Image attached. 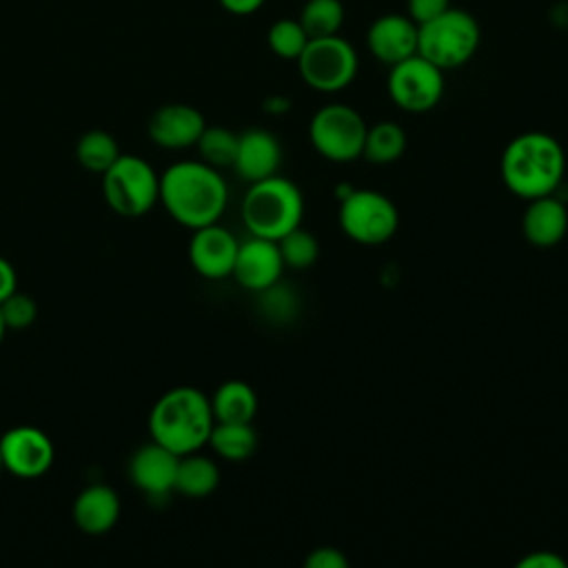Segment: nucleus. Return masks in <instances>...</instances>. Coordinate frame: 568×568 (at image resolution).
<instances>
[{
    "label": "nucleus",
    "instance_id": "1",
    "mask_svg": "<svg viewBox=\"0 0 568 568\" xmlns=\"http://www.w3.org/2000/svg\"><path fill=\"white\" fill-rule=\"evenodd\" d=\"M160 204L178 224L195 231L222 217L229 186L220 169L202 160H182L160 175Z\"/></svg>",
    "mask_w": 568,
    "mask_h": 568
},
{
    "label": "nucleus",
    "instance_id": "2",
    "mask_svg": "<svg viewBox=\"0 0 568 568\" xmlns=\"http://www.w3.org/2000/svg\"><path fill=\"white\" fill-rule=\"evenodd\" d=\"M566 173V153L557 138L544 131H526L513 138L499 160V175L506 189L521 197L535 200L552 195Z\"/></svg>",
    "mask_w": 568,
    "mask_h": 568
},
{
    "label": "nucleus",
    "instance_id": "3",
    "mask_svg": "<svg viewBox=\"0 0 568 568\" xmlns=\"http://www.w3.org/2000/svg\"><path fill=\"white\" fill-rule=\"evenodd\" d=\"M213 424L211 399L195 386L169 388L149 413L151 439L180 457L200 450L209 442Z\"/></svg>",
    "mask_w": 568,
    "mask_h": 568
},
{
    "label": "nucleus",
    "instance_id": "4",
    "mask_svg": "<svg viewBox=\"0 0 568 568\" xmlns=\"http://www.w3.org/2000/svg\"><path fill=\"white\" fill-rule=\"evenodd\" d=\"M304 195L300 186L282 175L251 182L242 200V222L251 235L280 240L302 224Z\"/></svg>",
    "mask_w": 568,
    "mask_h": 568
},
{
    "label": "nucleus",
    "instance_id": "5",
    "mask_svg": "<svg viewBox=\"0 0 568 568\" xmlns=\"http://www.w3.org/2000/svg\"><path fill=\"white\" fill-rule=\"evenodd\" d=\"M479 24L464 11L448 7L437 18L417 24V53L442 71L466 64L479 47Z\"/></svg>",
    "mask_w": 568,
    "mask_h": 568
},
{
    "label": "nucleus",
    "instance_id": "6",
    "mask_svg": "<svg viewBox=\"0 0 568 568\" xmlns=\"http://www.w3.org/2000/svg\"><path fill=\"white\" fill-rule=\"evenodd\" d=\"M102 193L113 213L142 217L160 202V175L144 158L120 153L102 173Z\"/></svg>",
    "mask_w": 568,
    "mask_h": 568
},
{
    "label": "nucleus",
    "instance_id": "7",
    "mask_svg": "<svg viewBox=\"0 0 568 568\" xmlns=\"http://www.w3.org/2000/svg\"><path fill=\"white\" fill-rule=\"evenodd\" d=\"M337 224L346 237L364 246L388 242L399 226L395 202L382 191L353 189L339 200Z\"/></svg>",
    "mask_w": 568,
    "mask_h": 568
},
{
    "label": "nucleus",
    "instance_id": "8",
    "mask_svg": "<svg viewBox=\"0 0 568 568\" xmlns=\"http://www.w3.org/2000/svg\"><path fill=\"white\" fill-rule=\"evenodd\" d=\"M366 129L368 124L357 109L331 102L313 113L308 122V140L324 160L344 164L362 158Z\"/></svg>",
    "mask_w": 568,
    "mask_h": 568
},
{
    "label": "nucleus",
    "instance_id": "9",
    "mask_svg": "<svg viewBox=\"0 0 568 568\" xmlns=\"http://www.w3.org/2000/svg\"><path fill=\"white\" fill-rule=\"evenodd\" d=\"M295 62L302 80L320 93L346 89L355 80L359 67L355 47L339 33L311 38Z\"/></svg>",
    "mask_w": 568,
    "mask_h": 568
},
{
    "label": "nucleus",
    "instance_id": "10",
    "mask_svg": "<svg viewBox=\"0 0 568 568\" xmlns=\"http://www.w3.org/2000/svg\"><path fill=\"white\" fill-rule=\"evenodd\" d=\"M388 95L395 106L406 113H426L435 109L444 95V71L415 53L388 71Z\"/></svg>",
    "mask_w": 568,
    "mask_h": 568
},
{
    "label": "nucleus",
    "instance_id": "11",
    "mask_svg": "<svg viewBox=\"0 0 568 568\" xmlns=\"http://www.w3.org/2000/svg\"><path fill=\"white\" fill-rule=\"evenodd\" d=\"M0 459L4 470L20 479L42 477L55 459L53 442L38 426H13L0 437Z\"/></svg>",
    "mask_w": 568,
    "mask_h": 568
},
{
    "label": "nucleus",
    "instance_id": "12",
    "mask_svg": "<svg viewBox=\"0 0 568 568\" xmlns=\"http://www.w3.org/2000/svg\"><path fill=\"white\" fill-rule=\"evenodd\" d=\"M284 268L286 266H284L277 240L251 235L248 240L240 242L231 275L242 288L260 293L273 286L275 282H280Z\"/></svg>",
    "mask_w": 568,
    "mask_h": 568
},
{
    "label": "nucleus",
    "instance_id": "13",
    "mask_svg": "<svg viewBox=\"0 0 568 568\" xmlns=\"http://www.w3.org/2000/svg\"><path fill=\"white\" fill-rule=\"evenodd\" d=\"M237 246V237L213 222L193 231L189 240V262L197 275L206 280H224L233 273Z\"/></svg>",
    "mask_w": 568,
    "mask_h": 568
},
{
    "label": "nucleus",
    "instance_id": "14",
    "mask_svg": "<svg viewBox=\"0 0 568 568\" xmlns=\"http://www.w3.org/2000/svg\"><path fill=\"white\" fill-rule=\"evenodd\" d=\"M180 455L158 442L142 444L129 459L131 484L149 497H166L173 493Z\"/></svg>",
    "mask_w": 568,
    "mask_h": 568
},
{
    "label": "nucleus",
    "instance_id": "15",
    "mask_svg": "<svg viewBox=\"0 0 568 568\" xmlns=\"http://www.w3.org/2000/svg\"><path fill=\"white\" fill-rule=\"evenodd\" d=\"M204 126H206L204 115L195 106L171 102L153 111V115L149 118L146 131L151 142L158 144L160 149L180 151V149L195 146Z\"/></svg>",
    "mask_w": 568,
    "mask_h": 568
},
{
    "label": "nucleus",
    "instance_id": "16",
    "mask_svg": "<svg viewBox=\"0 0 568 568\" xmlns=\"http://www.w3.org/2000/svg\"><path fill=\"white\" fill-rule=\"evenodd\" d=\"M375 60L393 67L417 53V24L402 13H386L373 20L366 33Z\"/></svg>",
    "mask_w": 568,
    "mask_h": 568
},
{
    "label": "nucleus",
    "instance_id": "17",
    "mask_svg": "<svg viewBox=\"0 0 568 568\" xmlns=\"http://www.w3.org/2000/svg\"><path fill=\"white\" fill-rule=\"evenodd\" d=\"M282 162L280 140L266 129H246L237 135V151L233 160V171L244 182H257L275 175Z\"/></svg>",
    "mask_w": 568,
    "mask_h": 568
},
{
    "label": "nucleus",
    "instance_id": "18",
    "mask_svg": "<svg viewBox=\"0 0 568 568\" xmlns=\"http://www.w3.org/2000/svg\"><path fill=\"white\" fill-rule=\"evenodd\" d=\"M524 237L539 248H548L559 244L568 233V209L566 204L552 195H541L528 200V206L521 217Z\"/></svg>",
    "mask_w": 568,
    "mask_h": 568
},
{
    "label": "nucleus",
    "instance_id": "19",
    "mask_svg": "<svg viewBox=\"0 0 568 568\" xmlns=\"http://www.w3.org/2000/svg\"><path fill=\"white\" fill-rule=\"evenodd\" d=\"M71 517L84 535H104L120 519V497L106 484H91L78 493Z\"/></svg>",
    "mask_w": 568,
    "mask_h": 568
},
{
    "label": "nucleus",
    "instance_id": "20",
    "mask_svg": "<svg viewBox=\"0 0 568 568\" xmlns=\"http://www.w3.org/2000/svg\"><path fill=\"white\" fill-rule=\"evenodd\" d=\"M209 399L215 422H253L257 413V395L253 386L242 379L220 384Z\"/></svg>",
    "mask_w": 568,
    "mask_h": 568
},
{
    "label": "nucleus",
    "instance_id": "21",
    "mask_svg": "<svg viewBox=\"0 0 568 568\" xmlns=\"http://www.w3.org/2000/svg\"><path fill=\"white\" fill-rule=\"evenodd\" d=\"M217 484H220V468L211 457H204L197 450L180 457L173 490L191 499H202V497H209L217 488Z\"/></svg>",
    "mask_w": 568,
    "mask_h": 568
},
{
    "label": "nucleus",
    "instance_id": "22",
    "mask_svg": "<svg viewBox=\"0 0 568 568\" xmlns=\"http://www.w3.org/2000/svg\"><path fill=\"white\" fill-rule=\"evenodd\" d=\"M206 444L226 462H244L257 448V433L251 422H215Z\"/></svg>",
    "mask_w": 568,
    "mask_h": 568
},
{
    "label": "nucleus",
    "instance_id": "23",
    "mask_svg": "<svg viewBox=\"0 0 568 568\" xmlns=\"http://www.w3.org/2000/svg\"><path fill=\"white\" fill-rule=\"evenodd\" d=\"M406 151V133L393 120L375 122L366 129L362 158L371 164H393Z\"/></svg>",
    "mask_w": 568,
    "mask_h": 568
},
{
    "label": "nucleus",
    "instance_id": "24",
    "mask_svg": "<svg viewBox=\"0 0 568 568\" xmlns=\"http://www.w3.org/2000/svg\"><path fill=\"white\" fill-rule=\"evenodd\" d=\"M75 158L82 169L102 175L120 158V149L111 133L102 129H93L82 133V138L78 140Z\"/></svg>",
    "mask_w": 568,
    "mask_h": 568
},
{
    "label": "nucleus",
    "instance_id": "25",
    "mask_svg": "<svg viewBox=\"0 0 568 568\" xmlns=\"http://www.w3.org/2000/svg\"><path fill=\"white\" fill-rule=\"evenodd\" d=\"M297 20L308 38L335 36L344 24V4L339 0H306Z\"/></svg>",
    "mask_w": 568,
    "mask_h": 568
},
{
    "label": "nucleus",
    "instance_id": "26",
    "mask_svg": "<svg viewBox=\"0 0 568 568\" xmlns=\"http://www.w3.org/2000/svg\"><path fill=\"white\" fill-rule=\"evenodd\" d=\"M195 149L200 153V160L215 169L233 166L237 151V133H233L226 126H204L195 142Z\"/></svg>",
    "mask_w": 568,
    "mask_h": 568
},
{
    "label": "nucleus",
    "instance_id": "27",
    "mask_svg": "<svg viewBox=\"0 0 568 568\" xmlns=\"http://www.w3.org/2000/svg\"><path fill=\"white\" fill-rule=\"evenodd\" d=\"M277 246H280L284 266H288L293 271H304V268L313 266L320 255L317 237L311 231L302 229V224L295 226L293 231H288L286 235H282L277 240Z\"/></svg>",
    "mask_w": 568,
    "mask_h": 568
},
{
    "label": "nucleus",
    "instance_id": "28",
    "mask_svg": "<svg viewBox=\"0 0 568 568\" xmlns=\"http://www.w3.org/2000/svg\"><path fill=\"white\" fill-rule=\"evenodd\" d=\"M308 40H311V38L306 36V31H304V27L300 24V20H293V18L275 20V22L268 27V33H266V44H268V49H271L277 58H284V60H297Z\"/></svg>",
    "mask_w": 568,
    "mask_h": 568
},
{
    "label": "nucleus",
    "instance_id": "29",
    "mask_svg": "<svg viewBox=\"0 0 568 568\" xmlns=\"http://www.w3.org/2000/svg\"><path fill=\"white\" fill-rule=\"evenodd\" d=\"M0 313L7 328H27L38 317V304L31 295L13 291L9 297L0 302Z\"/></svg>",
    "mask_w": 568,
    "mask_h": 568
},
{
    "label": "nucleus",
    "instance_id": "30",
    "mask_svg": "<svg viewBox=\"0 0 568 568\" xmlns=\"http://www.w3.org/2000/svg\"><path fill=\"white\" fill-rule=\"evenodd\" d=\"M262 295V311L268 320H291L295 315V293L284 286L282 282H275L273 286L260 291Z\"/></svg>",
    "mask_w": 568,
    "mask_h": 568
},
{
    "label": "nucleus",
    "instance_id": "31",
    "mask_svg": "<svg viewBox=\"0 0 568 568\" xmlns=\"http://www.w3.org/2000/svg\"><path fill=\"white\" fill-rule=\"evenodd\" d=\"M304 566L306 568H348V559L339 548L320 546L306 555Z\"/></svg>",
    "mask_w": 568,
    "mask_h": 568
},
{
    "label": "nucleus",
    "instance_id": "32",
    "mask_svg": "<svg viewBox=\"0 0 568 568\" xmlns=\"http://www.w3.org/2000/svg\"><path fill=\"white\" fill-rule=\"evenodd\" d=\"M450 7V0H406L408 18L415 24H424Z\"/></svg>",
    "mask_w": 568,
    "mask_h": 568
},
{
    "label": "nucleus",
    "instance_id": "33",
    "mask_svg": "<svg viewBox=\"0 0 568 568\" xmlns=\"http://www.w3.org/2000/svg\"><path fill=\"white\" fill-rule=\"evenodd\" d=\"M568 561L552 550H532L517 561V568H566Z\"/></svg>",
    "mask_w": 568,
    "mask_h": 568
},
{
    "label": "nucleus",
    "instance_id": "34",
    "mask_svg": "<svg viewBox=\"0 0 568 568\" xmlns=\"http://www.w3.org/2000/svg\"><path fill=\"white\" fill-rule=\"evenodd\" d=\"M13 291H18V275L9 260L0 257V302L9 297Z\"/></svg>",
    "mask_w": 568,
    "mask_h": 568
},
{
    "label": "nucleus",
    "instance_id": "35",
    "mask_svg": "<svg viewBox=\"0 0 568 568\" xmlns=\"http://www.w3.org/2000/svg\"><path fill=\"white\" fill-rule=\"evenodd\" d=\"M266 0H220L222 9H226L233 16H251L257 9H262Z\"/></svg>",
    "mask_w": 568,
    "mask_h": 568
},
{
    "label": "nucleus",
    "instance_id": "36",
    "mask_svg": "<svg viewBox=\"0 0 568 568\" xmlns=\"http://www.w3.org/2000/svg\"><path fill=\"white\" fill-rule=\"evenodd\" d=\"M264 111L266 113H271V115H284V113H288L291 111V100L286 98V95H280V93H275V95H268L266 100H264Z\"/></svg>",
    "mask_w": 568,
    "mask_h": 568
},
{
    "label": "nucleus",
    "instance_id": "37",
    "mask_svg": "<svg viewBox=\"0 0 568 568\" xmlns=\"http://www.w3.org/2000/svg\"><path fill=\"white\" fill-rule=\"evenodd\" d=\"M4 333H7V326H4V320H2V313H0V344H2Z\"/></svg>",
    "mask_w": 568,
    "mask_h": 568
},
{
    "label": "nucleus",
    "instance_id": "38",
    "mask_svg": "<svg viewBox=\"0 0 568 568\" xmlns=\"http://www.w3.org/2000/svg\"><path fill=\"white\" fill-rule=\"evenodd\" d=\"M2 470H4V466H2V459H0V475H2Z\"/></svg>",
    "mask_w": 568,
    "mask_h": 568
}]
</instances>
